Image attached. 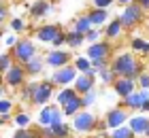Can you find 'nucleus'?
<instances>
[{"mask_svg":"<svg viewBox=\"0 0 149 138\" xmlns=\"http://www.w3.org/2000/svg\"><path fill=\"white\" fill-rule=\"evenodd\" d=\"M98 38H100V28H92L85 34V40H90V43H98Z\"/></svg>","mask_w":149,"mask_h":138,"instance_id":"obj_38","label":"nucleus"},{"mask_svg":"<svg viewBox=\"0 0 149 138\" xmlns=\"http://www.w3.org/2000/svg\"><path fill=\"white\" fill-rule=\"evenodd\" d=\"M79 77V70H77V66H62V68H56V72L51 74V83L53 85H58V87H68L70 83H74Z\"/></svg>","mask_w":149,"mask_h":138,"instance_id":"obj_4","label":"nucleus"},{"mask_svg":"<svg viewBox=\"0 0 149 138\" xmlns=\"http://www.w3.org/2000/svg\"><path fill=\"white\" fill-rule=\"evenodd\" d=\"M109 53H111V45L100 40V43H92L85 55L90 60H109Z\"/></svg>","mask_w":149,"mask_h":138,"instance_id":"obj_14","label":"nucleus"},{"mask_svg":"<svg viewBox=\"0 0 149 138\" xmlns=\"http://www.w3.org/2000/svg\"><path fill=\"white\" fill-rule=\"evenodd\" d=\"M11 138H36V134H34V132H30L28 128H17L15 132H13Z\"/></svg>","mask_w":149,"mask_h":138,"instance_id":"obj_35","label":"nucleus"},{"mask_svg":"<svg viewBox=\"0 0 149 138\" xmlns=\"http://www.w3.org/2000/svg\"><path fill=\"white\" fill-rule=\"evenodd\" d=\"M68 60H70V53L64 51V49H51L45 55V62L49 68H62V66L68 64Z\"/></svg>","mask_w":149,"mask_h":138,"instance_id":"obj_11","label":"nucleus"},{"mask_svg":"<svg viewBox=\"0 0 149 138\" xmlns=\"http://www.w3.org/2000/svg\"><path fill=\"white\" fill-rule=\"evenodd\" d=\"M53 13V6L47 2V0H36V2H32L30 6V15L32 17H47Z\"/></svg>","mask_w":149,"mask_h":138,"instance_id":"obj_18","label":"nucleus"},{"mask_svg":"<svg viewBox=\"0 0 149 138\" xmlns=\"http://www.w3.org/2000/svg\"><path fill=\"white\" fill-rule=\"evenodd\" d=\"M13 58H15L19 64H26L28 60H32V58H36V45L32 43V40H28V38H24V40H19V43L13 47Z\"/></svg>","mask_w":149,"mask_h":138,"instance_id":"obj_5","label":"nucleus"},{"mask_svg":"<svg viewBox=\"0 0 149 138\" xmlns=\"http://www.w3.org/2000/svg\"><path fill=\"white\" fill-rule=\"evenodd\" d=\"M128 119H130L128 110L124 106H115V108H111L109 113H107L104 123H107V128H109V130H115V128H119V126H126Z\"/></svg>","mask_w":149,"mask_h":138,"instance_id":"obj_8","label":"nucleus"},{"mask_svg":"<svg viewBox=\"0 0 149 138\" xmlns=\"http://www.w3.org/2000/svg\"><path fill=\"white\" fill-rule=\"evenodd\" d=\"M36 87H38V83H28V85H24V89H22V96L19 98L22 100H28V102H32V96H34V92H36Z\"/></svg>","mask_w":149,"mask_h":138,"instance_id":"obj_28","label":"nucleus"},{"mask_svg":"<svg viewBox=\"0 0 149 138\" xmlns=\"http://www.w3.org/2000/svg\"><path fill=\"white\" fill-rule=\"evenodd\" d=\"M64 43H66V32H62V34H60V36H58L56 40H53L51 45H53V47H62Z\"/></svg>","mask_w":149,"mask_h":138,"instance_id":"obj_42","label":"nucleus"},{"mask_svg":"<svg viewBox=\"0 0 149 138\" xmlns=\"http://www.w3.org/2000/svg\"><path fill=\"white\" fill-rule=\"evenodd\" d=\"M96 138H111V136H96Z\"/></svg>","mask_w":149,"mask_h":138,"instance_id":"obj_46","label":"nucleus"},{"mask_svg":"<svg viewBox=\"0 0 149 138\" xmlns=\"http://www.w3.org/2000/svg\"><path fill=\"white\" fill-rule=\"evenodd\" d=\"M128 126L132 128L134 134H145L147 128H149V117L145 113H136V115H130V119H128Z\"/></svg>","mask_w":149,"mask_h":138,"instance_id":"obj_16","label":"nucleus"},{"mask_svg":"<svg viewBox=\"0 0 149 138\" xmlns=\"http://www.w3.org/2000/svg\"><path fill=\"white\" fill-rule=\"evenodd\" d=\"M83 40H85V34L79 32V30H74V28H72L70 32H66V45L72 47V49L81 47V45H83Z\"/></svg>","mask_w":149,"mask_h":138,"instance_id":"obj_23","label":"nucleus"},{"mask_svg":"<svg viewBox=\"0 0 149 138\" xmlns=\"http://www.w3.org/2000/svg\"><path fill=\"white\" fill-rule=\"evenodd\" d=\"M38 126L40 128H47V126H56V123H62L64 121V110L60 104H45L40 106V113L36 117Z\"/></svg>","mask_w":149,"mask_h":138,"instance_id":"obj_2","label":"nucleus"},{"mask_svg":"<svg viewBox=\"0 0 149 138\" xmlns=\"http://www.w3.org/2000/svg\"><path fill=\"white\" fill-rule=\"evenodd\" d=\"M121 30H124V24H121V19L117 17V19H111V21H109L104 34H107V38H119Z\"/></svg>","mask_w":149,"mask_h":138,"instance_id":"obj_24","label":"nucleus"},{"mask_svg":"<svg viewBox=\"0 0 149 138\" xmlns=\"http://www.w3.org/2000/svg\"><path fill=\"white\" fill-rule=\"evenodd\" d=\"M72 130L77 134H90L96 130V117H94L90 110H79L77 115L72 117Z\"/></svg>","mask_w":149,"mask_h":138,"instance_id":"obj_3","label":"nucleus"},{"mask_svg":"<svg viewBox=\"0 0 149 138\" xmlns=\"http://www.w3.org/2000/svg\"><path fill=\"white\" fill-rule=\"evenodd\" d=\"M136 83H139L141 89H149V74L147 72H141V77L136 79Z\"/></svg>","mask_w":149,"mask_h":138,"instance_id":"obj_39","label":"nucleus"},{"mask_svg":"<svg viewBox=\"0 0 149 138\" xmlns=\"http://www.w3.org/2000/svg\"><path fill=\"white\" fill-rule=\"evenodd\" d=\"M109 136H111V138H134L136 134H134V132H132V128L126 123V126H119V128L111 130V134H109Z\"/></svg>","mask_w":149,"mask_h":138,"instance_id":"obj_27","label":"nucleus"},{"mask_svg":"<svg viewBox=\"0 0 149 138\" xmlns=\"http://www.w3.org/2000/svg\"><path fill=\"white\" fill-rule=\"evenodd\" d=\"M92 74H98V72H102L109 68V60H92Z\"/></svg>","mask_w":149,"mask_h":138,"instance_id":"obj_34","label":"nucleus"},{"mask_svg":"<svg viewBox=\"0 0 149 138\" xmlns=\"http://www.w3.org/2000/svg\"><path fill=\"white\" fill-rule=\"evenodd\" d=\"M40 136L43 138H68L70 136V128L62 121V123H56V126L40 128Z\"/></svg>","mask_w":149,"mask_h":138,"instance_id":"obj_13","label":"nucleus"},{"mask_svg":"<svg viewBox=\"0 0 149 138\" xmlns=\"http://www.w3.org/2000/svg\"><path fill=\"white\" fill-rule=\"evenodd\" d=\"M145 136H147V138H149V128H147V132H145Z\"/></svg>","mask_w":149,"mask_h":138,"instance_id":"obj_47","label":"nucleus"},{"mask_svg":"<svg viewBox=\"0 0 149 138\" xmlns=\"http://www.w3.org/2000/svg\"><path fill=\"white\" fill-rule=\"evenodd\" d=\"M149 102V89H134L130 96L124 98V106L132 108V110H143V106Z\"/></svg>","mask_w":149,"mask_h":138,"instance_id":"obj_7","label":"nucleus"},{"mask_svg":"<svg viewBox=\"0 0 149 138\" xmlns=\"http://www.w3.org/2000/svg\"><path fill=\"white\" fill-rule=\"evenodd\" d=\"M60 34H62V30H60V26L56 24H49V26H43V28H38L36 30V38L40 40V43H53Z\"/></svg>","mask_w":149,"mask_h":138,"instance_id":"obj_15","label":"nucleus"},{"mask_svg":"<svg viewBox=\"0 0 149 138\" xmlns=\"http://www.w3.org/2000/svg\"><path fill=\"white\" fill-rule=\"evenodd\" d=\"M45 64H47V62L45 60H40L38 58V55H36V58H32V60H28V62H26V72H28V74H32V77H34V74H40V72H43V68H45Z\"/></svg>","mask_w":149,"mask_h":138,"instance_id":"obj_21","label":"nucleus"},{"mask_svg":"<svg viewBox=\"0 0 149 138\" xmlns=\"http://www.w3.org/2000/svg\"><path fill=\"white\" fill-rule=\"evenodd\" d=\"M111 70L115 72V77H130V79H139L143 68L141 62L134 58L132 53H119L115 55L111 62Z\"/></svg>","mask_w":149,"mask_h":138,"instance_id":"obj_1","label":"nucleus"},{"mask_svg":"<svg viewBox=\"0 0 149 138\" xmlns=\"http://www.w3.org/2000/svg\"><path fill=\"white\" fill-rule=\"evenodd\" d=\"M98 79H100V83H102V85H109V83H113V79H117V77H115V72L111 70V66H109L107 70L98 72Z\"/></svg>","mask_w":149,"mask_h":138,"instance_id":"obj_32","label":"nucleus"},{"mask_svg":"<svg viewBox=\"0 0 149 138\" xmlns=\"http://www.w3.org/2000/svg\"><path fill=\"white\" fill-rule=\"evenodd\" d=\"M136 2L143 6V9H149V0H136Z\"/></svg>","mask_w":149,"mask_h":138,"instance_id":"obj_43","label":"nucleus"},{"mask_svg":"<svg viewBox=\"0 0 149 138\" xmlns=\"http://www.w3.org/2000/svg\"><path fill=\"white\" fill-rule=\"evenodd\" d=\"M62 110H64V117H74L79 110H83V100H81V96H77L74 100H70L68 104H64Z\"/></svg>","mask_w":149,"mask_h":138,"instance_id":"obj_22","label":"nucleus"},{"mask_svg":"<svg viewBox=\"0 0 149 138\" xmlns=\"http://www.w3.org/2000/svg\"><path fill=\"white\" fill-rule=\"evenodd\" d=\"M136 79H130V77H117V81L113 83V89L115 94L119 96V98H126V96H130L134 89H136Z\"/></svg>","mask_w":149,"mask_h":138,"instance_id":"obj_12","label":"nucleus"},{"mask_svg":"<svg viewBox=\"0 0 149 138\" xmlns=\"http://www.w3.org/2000/svg\"><path fill=\"white\" fill-rule=\"evenodd\" d=\"M9 26H11V30H13V32H22L24 28H26V24H24V19H19V17H13Z\"/></svg>","mask_w":149,"mask_h":138,"instance_id":"obj_37","label":"nucleus"},{"mask_svg":"<svg viewBox=\"0 0 149 138\" xmlns=\"http://www.w3.org/2000/svg\"><path fill=\"white\" fill-rule=\"evenodd\" d=\"M53 98V83L45 81V83H38L34 96H32V102H34L36 106H45L49 104V100Z\"/></svg>","mask_w":149,"mask_h":138,"instance_id":"obj_10","label":"nucleus"},{"mask_svg":"<svg viewBox=\"0 0 149 138\" xmlns=\"http://www.w3.org/2000/svg\"><path fill=\"white\" fill-rule=\"evenodd\" d=\"M113 2L115 0H94V6H98V9H109Z\"/></svg>","mask_w":149,"mask_h":138,"instance_id":"obj_41","label":"nucleus"},{"mask_svg":"<svg viewBox=\"0 0 149 138\" xmlns=\"http://www.w3.org/2000/svg\"><path fill=\"white\" fill-rule=\"evenodd\" d=\"M72 87L77 89V92L83 96V94H87V92H92L94 87H96V81H94V74H85V72H79V77H77V81L72 83Z\"/></svg>","mask_w":149,"mask_h":138,"instance_id":"obj_17","label":"nucleus"},{"mask_svg":"<svg viewBox=\"0 0 149 138\" xmlns=\"http://www.w3.org/2000/svg\"><path fill=\"white\" fill-rule=\"evenodd\" d=\"M87 15H90L94 28H100V26H104L107 21H109V11H107V9H98V6H94V11L87 13Z\"/></svg>","mask_w":149,"mask_h":138,"instance_id":"obj_20","label":"nucleus"},{"mask_svg":"<svg viewBox=\"0 0 149 138\" xmlns=\"http://www.w3.org/2000/svg\"><path fill=\"white\" fill-rule=\"evenodd\" d=\"M81 100H83V108H90V106L94 104V102H96V92L92 89V92L83 94V96H81Z\"/></svg>","mask_w":149,"mask_h":138,"instance_id":"obj_36","label":"nucleus"},{"mask_svg":"<svg viewBox=\"0 0 149 138\" xmlns=\"http://www.w3.org/2000/svg\"><path fill=\"white\" fill-rule=\"evenodd\" d=\"M30 123H32V117L28 113H17L15 115V126L17 128H28Z\"/></svg>","mask_w":149,"mask_h":138,"instance_id":"obj_30","label":"nucleus"},{"mask_svg":"<svg viewBox=\"0 0 149 138\" xmlns=\"http://www.w3.org/2000/svg\"><path fill=\"white\" fill-rule=\"evenodd\" d=\"M132 49L134 51H141V53H149V43L147 40H143V38H132Z\"/></svg>","mask_w":149,"mask_h":138,"instance_id":"obj_31","label":"nucleus"},{"mask_svg":"<svg viewBox=\"0 0 149 138\" xmlns=\"http://www.w3.org/2000/svg\"><path fill=\"white\" fill-rule=\"evenodd\" d=\"M77 96H81L74 87H62L60 92L56 94V104H60V106H64V104H68L70 100H74Z\"/></svg>","mask_w":149,"mask_h":138,"instance_id":"obj_19","label":"nucleus"},{"mask_svg":"<svg viewBox=\"0 0 149 138\" xmlns=\"http://www.w3.org/2000/svg\"><path fill=\"white\" fill-rule=\"evenodd\" d=\"M17 43H19V40H17L15 34H9V36H4V47H6V49H9V47H15Z\"/></svg>","mask_w":149,"mask_h":138,"instance_id":"obj_40","label":"nucleus"},{"mask_svg":"<svg viewBox=\"0 0 149 138\" xmlns=\"http://www.w3.org/2000/svg\"><path fill=\"white\" fill-rule=\"evenodd\" d=\"M117 2H121V4H124V6H126V4H132V2H134V0H117Z\"/></svg>","mask_w":149,"mask_h":138,"instance_id":"obj_45","label":"nucleus"},{"mask_svg":"<svg viewBox=\"0 0 149 138\" xmlns=\"http://www.w3.org/2000/svg\"><path fill=\"white\" fill-rule=\"evenodd\" d=\"M74 30H79V32H83V34H87L94 28V24H92V19H90V15H81V17H77L74 19Z\"/></svg>","mask_w":149,"mask_h":138,"instance_id":"obj_25","label":"nucleus"},{"mask_svg":"<svg viewBox=\"0 0 149 138\" xmlns=\"http://www.w3.org/2000/svg\"><path fill=\"white\" fill-rule=\"evenodd\" d=\"M26 66L24 64H13V68H9V70L4 72V83L9 87H24V83H26Z\"/></svg>","mask_w":149,"mask_h":138,"instance_id":"obj_9","label":"nucleus"},{"mask_svg":"<svg viewBox=\"0 0 149 138\" xmlns=\"http://www.w3.org/2000/svg\"><path fill=\"white\" fill-rule=\"evenodd\" d=\"M143 6H141L139 2H132V4H126V9L124 13L119 15L121 19V24H124V28H132L134 24H139L141 21V17H143Z\"/></svg>","mask_w":149,"mask_h":138,"instance_id":"obj_6","label":"nucleus"},{"mask_svg":"<svg viewBox=\"0 0 149 138\" xmlns=\"http://www.w3.org/2000/svg\"><path fill=\"white\" fill-rule=\"evenodd\" d=\"M74 66H77L79 72H85V74H92V60L87 58V55H79L77 60H74Z\"/></svg>","mask_w":149,"mask_h":138,"instance_id":"obj_26","label":"nucleus"},{"mask_svg":"<svg viewBox=\"0 0 149 138\" xmlns=\"http://www.w3.org/2000/svg\"><path fill=\"white\" fill-rule=\"evenodd\" d=\"M0 17H2V19L6 17V6H2V9H0Z\"/></svg>","mask_w":149,"mask_h":138,"instance_id":"obj_44","label":"nucleus"},{"mask_svg":"<svg viewBox=\"0 0 149 138\" xmlns=\"http://www.w3.org/2000/svg\"><path fill=\"white\" fill-rule=\"evenodd\" d=\"M0 68H2V72H6L9 68H13V53L2 51V55H0Z\"/></svg>","mask_w":149,"mask_h":138,"instance_id":"obj_29","label":"nucleus"},{"mask_svg":"<svg viewBox=\"0 0 149 138\" xmlns=\"http://www.w3.org/2000/svg\"><path fill=\"white\" fill-rule=\"evenodd\" d=\"M11 108H13V102H11V100H6V98L0 100V117H2V121H6V117H9Z\"/></svg>","mask_w":149,"mask_h":138,"instance_id":"obj_33","label":"nucleus"}]
</instances>
